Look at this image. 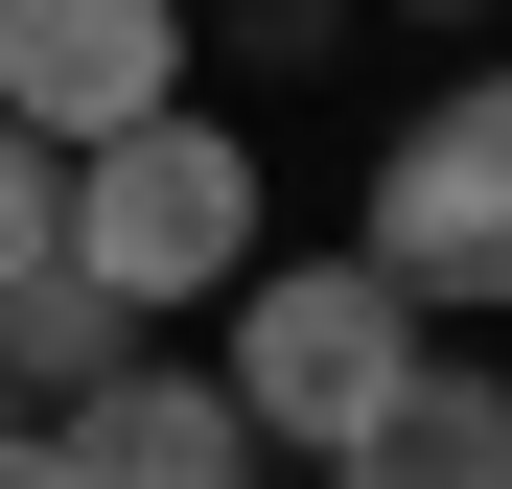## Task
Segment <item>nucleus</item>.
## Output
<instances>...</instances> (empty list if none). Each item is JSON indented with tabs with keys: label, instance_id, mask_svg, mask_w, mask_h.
<instances>
[{
	"label": "nucleus",
	"instance_id": "obj_4",
	"mask_svg": "<svg viewBox=\"0 0 512 489\" xmlns=\"http://www.w3.org/2000/svg\"><path fill=\"white\" fill-rule=\"evenodd\" d=\"M187 94V0H0V117L47 140H117Z\"/></svg>",
	"mask_w": 512,
	"mask_h": 489
},
{
	"label": "nucleus",
	"instance_id": "obj_5",
	"mask_svg": "<svg viewBox=\"0 0 512 489\" xmlns=\"http://www.w3.org/2000/svg\"><path fill=\"white\" fill-rule=\"evenodd\" d=\"M70 420V489H256L280 443L233 420V373H187V350H117L94 396H47Z\"/></svg>",
	"mask_w": 512,
	"mask_h": 489
},
{
	"label": "nucleus",
	"instance_id": "obj_1",
	"mask_svg": "<svg viewBox=\"0 0 512 489\" xmlns=\"http://www.w3.org/2000/svg\"><path fill=\"white\" fill-rule=\"evenodd\" d=\"M419 326H443V303H419L373 233H350V257H233V350H210V373H233V420H256V443H303V466H326V443L419 373Z\"/></svg>",
	"mask_w": 512,
	"mask_h": 489
},
{
	"label": "nucleus",
	"instance_id": "obj_6",
	"mask_svg": "<svg viewBox=\"0 0 512 489\" xmlns=\"http://www.w3.org/2000/svg\"><path fill=\"white\" fill-rule=\"evenodd\" d=\"M326 489H512V373H443V350H419L373 420L326 443Z\"/></svg>",
	"mask_w": 512,
	"mask_h": 489
},
{
	"label": "nucleus",
	"instance_id": "obj_3",
	"mask_svg": "<svg viewBox=\"0 0 512 489\" xmlns=\"http://www.w3.org/2000/svg\"><path fill=\"white\" fill-rule=\"evenodd\" d=\"M373 257L419 303H512V47L466 70V94H419L396 163H373Z\"/></svg>",
	"mask_w": 512,
	"mask_h": 489
},
{
	"label": "nucleus",
	"instance_id": "obj_8",
	"mask_svg": "<svg viewBox=\"0 0 512 489\" xmlns=\"http://www.w3.org/2000/svg\"><path fill=\"white\" fill-rule=\"evenodd\" d=\"M47 233H70V140H47V117H0V280H24Z\"/></svg>",
	"mask_w": 512,
	"mask_h": 489
},
{
	"label": "nucleus",
	"instance_id": "obj_2",
	"mask_svg": "<svg viewBox=\"0 0 512 489\" xmlns=\"http://www.w3.org/2000/svg\"><path fill=\"white\" fill-rule=\"evenodd\" d=\"M70 257H94L140 326H187V303H233V257H256V140L233 117H117V140H70Z\"/></svg>",
	"mask_w": 512,
	"mask_h": 489
},
{
	"label": "nucleus",
	"instance_id": "obj_7",
	"mask_svg": "<svg viewBox=\"0 0 512 489\" xmlns=\"http://www.w3.org/2000/svg\"><path fill=\"white\" fill-rule=\"evenodd\" d=\"M117 350H140V303H117L94 257H70V233H47V257L0 280V396H94Z\"/></svg>",
	"mask_w": 512,
	"mask_h": 489
},
{
	"label": "nucleus",
	"instance_id": "obj_9",
	"mask_svg": "<svg viewBox=\"0 0 512 489\" xmlns=\"http://www.w3.org/2000/svg\"><path fill=\"white\" fill-rule=\"evenodd\" d=\"M0 489H70V420H0Z\"/></svg>",
	"mask_w": 512,
	"mask_h": 489
},
{
	"label": "nucleus",
	"instance_id": "obj_11",
	"mask_svg": "<svg viewBox=\"0 0 512 489\" xmlns=\"http://www.w3.org/2000/svg\"><path fill=\"white\" fill-rule=\"evenodd\" d=\"M0 420H24V396H0Z\"/></svg>",
	"mask_w": 512,
	"mask_h": 489
},
{
	"label": "nucleus",
	"instance_id": "obj_10",
	"mask_svg": "<svg viewBox=\"0 0 512 489\" xmlns=\"http://www.w3.org/2000/svg\"><path fill=\"white\" fill-rule=\"evenodd\" d=\"M396 24H489V0H396Z\"/></svg>",
	"mask_w": 512,
	"mask_h": 489
}]
</instances>
